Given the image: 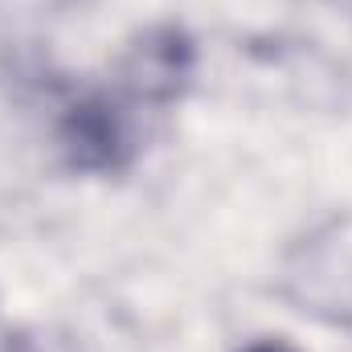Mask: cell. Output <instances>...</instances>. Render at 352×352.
Returning a JSON list of instances; mask_svg holds the SVG:
<instances>
[{"mask_svg":"<svg viewBox=\"0 0 352 352\" xmlns=\"http://www.w3.org/2000/svg\"><path fill=\"white\" fill-rule=\"evenodd\" d=\"M283 295L324 324H352V217L324 221L283 258Z\"/></svg>","mask_w":352,"mask_h":352,"instance_id":"6da1fadb","label":"cell"},{"mask_svg":"<svg viewBox=\"0 0 352 352\" xmlns=\"http://www.w3.org/2000/svg\"><path fill=\"white\" fill-rule=\"evenodd\" d=\"M192 78H197V41L180 25L144 29L119 62L123 90L148 107H168L176 98H184Z\"/></svg>","mask_w":352,"mask_h":352,"instance_id":"7a4b0ae2","label":"cell"},{"mask_svg":"<svg viewBox=\"0 0 352 352\" xmlns=\"http://www.w3.org/2000/svg\"><path fill=\"white\" fill-rule=\"evenodd\" d=\"M58 144H62L66 164L78 168V173H119L135 156L127 115L119 111L115 98H107L98 90L78 94L62 111Z\"/></svg>","mask_w":352,"mask_h":352,"instance_id":"3957f363","label":"cell"},{"mask_svg":"<svg viewBox=\"0 0 352 352\" xmlns=\"http://www.w3.org/2000/svg\"><path fill=\"white\" fill-rule=\"evenodd\" d=\"M0 352H78L70 336H58V332H41V328H29V332H16L4 340Z\"/></svg>","mask_w":352,"mask_h":352,"instance_id":"277c9868","label":"cell"},{"mask_svg":"<svg viewBox=\"0 0 352 352\" xmlns=\"http://www.w3.org/2000/svg\"><path fill=\"white\" fill-rule=\"evenodd\" d=\"M242 352H299V349H291L287 340H258V344H250V349H242Z\"/></svg>","mask_w":352,"mask_h":352,"instance_id":"5b68a950","label":"cell"}]
</instances>
